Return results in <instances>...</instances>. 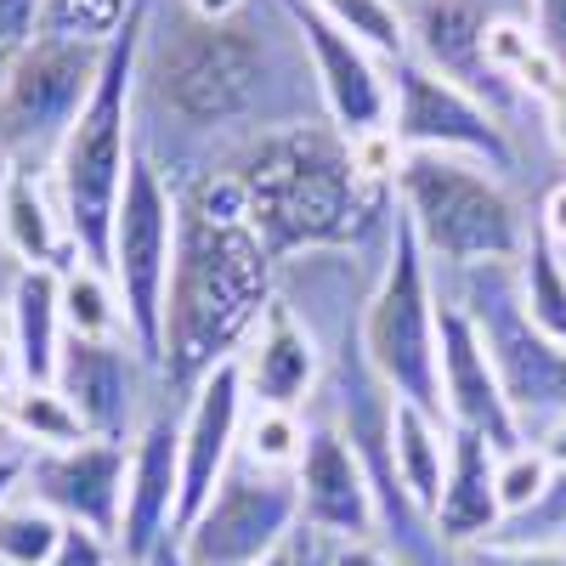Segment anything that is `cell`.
Masks as SVG:
<instances>
[{
	"label": "cell",
	"mask_w": 566,
	"mask_h": 566,
	"mask_svg": "<svg viewBox=\"0 0 566 566\" xmlns=\"http://www.w3.org/2000/svg\"><path fill=\"white\" fill-rule=\"evenodd\" d=\"M397 210L419 232L437 272L522 261L538 232V216L515 193V181L459 154H402Z\"/></svg>",
	"instance_id": "5b68a950"
},
{
	"label": "cell",
	"mask_w": 566,
	"mask_h": 566,
	"mask_svg": "<svg viewBox=\"0 0 566 566\" xmlns=\"http://www.w3.org/2000/svg\"><path fill=\"white\" fill-rule=\"evenodd\" d=\"M12 352L23 386H52L57 380V357L69 340L63 323V272L52 266H23L12 277Z\"/></svg>",
	"instance_id": "7402d4cb"
},
{
	"label": "cell",
	"mask_w": 566,
	"mask_h": 566,
	"mask_svg": "<svg viewBox=\"0 0 566 566\" xmlns=\"http://www.w3.org/2000/svg\"><path fill=\"white\" fill-rule=\"evenodd\" d=\"M187 12H193L199 23H232V18H244L255 0H181Z\"/></svg>",
	"instance_id": "74e56055"
},
{
	"label": "cell",
	"mask_w": 566,
	"mask_h": 566,
	"mask_svg": "<svg viewBox=\"0 0 566 566\" xmlns=\"http://www.w3.org/2000/svg\"><path fill=\"white\" fill-rule=\"evenodd\" d=\"M63 323L74 340H130V323H125V301L114 290L108 266H91L74 261L63 272Z\"/></svg>",
	"instance_id": "cb8c5ba5"
},
{
	"label": "cell",
	"mask_w": 566,
	"mask_h": 566,
	"mask_svg": "<svg viewBox=\"0 0 566 566\" xmlns=\"http://www.w3.org/2000/svg\"><path fill=\"white\" fill-rule=\"evenodd\" d=\"M437 346H442V413H448L453 431H476L499 453L522 448L527 437H522V424H515V413L504 402V386H499V374L488 363V346L476 335V323H470L464 306L448 301V295H442V335H437Z\"/></svg>",
	"instance_id": "ac0fdd59"
},
{
	"label": "cell",
	"mask_w": 566,
	"mask_h": 566,
	"mask_svg": "<svg viewBox=\"0 0 566 566\" xmlns=\"http://www.w3.org/2000/svg\"><path fill=\"white\" fill-rule=\"evenodd\" d=\"M142 29H148V0L130 7V23L108 45L103 80L91 91V103L69 125V136L52 154V187L69 221L74 255L91 266H108L114 250V221L119 199L136 165V69H142Z\"/></svg>",
	"instance_id": "277c9868"
},
{
	"label": "cell",
	"mask_w": 566,
	"mask_h": 566,
	"mask_svg": "<svg viewBox=\"0 0 566 566\" xmlns=\"http://www.w3.org/2000/svg\"><path fill=\"white\" fill-rule=\"evenodd\" d=\"M555 482V464L544 459L538 442H522L499 453V504H504V522H515V515H527Z\"/></svg>",
	"instance_id": "4dcf8cb0"
},
{
	"label": "cell",
	"mask_w": 566,
	"mask_h": 566,
	"mask_svg": "<svg viewBox=\"0 0 566 566\" xmlns=\"http://www.w3.org/2000/svg\"><path fill=\"white\" fill-rule=\"evenodd\" d=\"M23 476H29V448L12 442V437H0V504L23 488Z\"/></svg>",
	"instance_id": "8d00e7d4"
},
{
	"label": "cell",
	"mask_w": 566,
	"mask_h": 566,
	"mask_svg": "<svg viewBox=\"0 0 566 566\" xmlns=\"http://www.w3.org/2000/svg\"><path fill=\"white\" fill-rule=\"evenodd\" d=\"M328 119L312 57L277 0L232 23H199L181 0H148L136 69V125H170L187 159L170 187L216 170L239 142Z\"/></svg>",
	"instance_id": "6da1fadb"
},
{
	"label": "cell",
	"mask_w": 566,
	"mask_h": 566,
	"mask_svg": "<svg viewBox=\"0 0 566 566\" xmlns=\"http://www.w3.org/2000/svg\"><path fill=\"white\" fill-rule=\"evenodd\" d=\"M136 0H45L40 7V34H69L91 45H114L119 29L130 23Z\"/></svg>",
	"instance_id": "f546056e"
},
{
	"label": "cell",
	"mask_w": 566,
	"mask_h": 566,
	"mask_svg": "<svg viewBox=\"0 0 566 566\" xmlns=\"http://www.w3.org/2000/svg\"><path fill=\"white\" fill-rule=\"evenodd\" d=\"M538 448H544V459H549L555 470H566V413H560V419L549 424V431L538 437Z\"/></svg>",
	"instance_id": "b9f144b4"
},
{
	"label": "cell",
	"mask_w": 566,
	"mask_h": 566,
	"mask_svg": "<svg viewBox=\"0 0 566 566\" xmlns=\"http://www.w3.org/2000/svg\"><path fill=\"white\" fill-rule=\"evenodd\" d=\"M442 290H437V266L424 255L419 232L408 227V216L397 210L391 221V244L380 255V272H374V290L363 306V357L380 380L424 408L442 413Z\"/></svg>",
	"instance_id": "8992f818"
},
{
	"label": "cell",
	"mask_w": 566,
	"mask_h": 566,
	"mask_svg": "<svg viewBox=\"0 0 566 566\" xmlns=\"http://www.w3.org/2000/svg\"><path fill=\"white\" fill-rule=\"evenodd\" d=\"M544 136H549V148L566 159V91H560V97L544 108Z\"/></svg>",
	"instance_id": "60d3db41"
},
{
	"label": "cell",
	"mask_w": 566,
	"mask_h": 566,
	"mask_svg": "<svg viewBox=\"0 0 566 566\" xmlns=\"http://www.w3.org/2000/svg\"><path fill=\"white\" fill-rule=\"evenodd\" d=\"M464 566H566V544H476Z\"/></svg>",
	"instance_id": "d6a6232c"
},
{
	"label": "cell",
	"mask_w": 566,
	"mask_h": 566,
	"mask_svg": "<svg viewBox=\"0 0 566 566\" xmlns=\"http://www.w3.org/2000/svg\"><path fill=\"white\" fill-rule=\"evenodd\" d=\"M0 340H12V301L0 295Z\"/></svg>",
	"instance_id": "bcb514c9"
},
{
	"label": "cell",
	"mask_w": 566,
	"mask_h": 566,
	"mask_svg": "<svg viewBox=\"0 0 566 566\" xmlns=\"http://www.w3.org/2000/svg\"><path fill=\"white\" fill-rule=\"evenodd\" d=\"M255 566H290V549H283V555H272V560H255Z\"/></svg>",
	"instance_id": "7dc6e473"
},
{
	"label": "cell",
	"mask_w": 566,
	"mask_h": 566,
	"mask_svg": "<svg viewBox=\"0 0 566 566\" xmlns=\"http://www.w3.org/2000/svg\"><path fill=\"white\" fill-rule=\"evenodd\" d=\"M391 136L402 154H459L499 170L504 181L522 176V136L419 57L391 63Z\"/></svg>",
	"instance_id": "30bf717a"
},
{
	"label": "cell",
	"mask_w": 566,
	"mask_h": 566,
	"mask_svg": "<svg viewBox=\"0 0 566 566\" xmlns=\"http://www.w3.org/2000/svg\"><path fill=\"white\" fill-rule=\"evenodd\" d=\"M52 386L80 408L85 431L108 437V442H130L142 431V419L154 413V402L165 397L159 368L130 340H74L69 335Z\"/></svg>",
	"instance_id": "7c38bea8"
},
{
	"label": "cell",
	"mask_w": 566,
	"mask_h": 566,
	"mask_svg": "<svg viewBox=\"0 0 566 566\" xmlns=\"http://www.w3.org/2000/svg\"><path fill=\"white\" fill-rule=\"evenodd\" d=\"M176 266L165 295V363L159 386L187 402L210 368L232 363L277 295V261L250 221L239 181L205 170L176 187Z\"/></svg>",
	"instance_id": "7a4b0ae2"
},
{
	"label": "cell",
	"mask_w": 566,
	"mask_h": 566,
	"mask_svg": "<svg viewBox=\"0 0 566 566\" xmlns=\"http://www.w3.org/2000/svg\"><path fill=\"white\" fill-rule=\"evenodd\" d=\"M40 7H45V0H0V80H7L12 63L34 45V34H40Z\"/></svg>",
	"instance_id": "1f68e13d"
},
{
	"label": "cell",
	"mask_w": 566,
	"mask_h": 566,
	"mask_svg": "<svg viewBox=\"0 0 566 566\" xmlns=\"http://www.w3.org/2000/svg\"><path fill=\"white\" fill-rule=\"evenodd\" d=\"M442 295L464 306L488 346V363L504 386V402L522 424V437L538 442L549 424L566 413V346L549 340L522 306V277L515 261L470 266V272H442Z\"/></svg>",
	"instance_id": "52a82bcc"
},
{
	"label": "cell",
	"mask_w": 566,
	"mask_h": 566,
	"mask_svg": "<svg viewBox=\"0 0 566 566\" xmlns=\"http://www.w3.org/2000/svg\"><path fill=\"white\" fill-rule=\"evenodd\" d=\"M328 555H335V544H323L317 533H295V544H290V566H328Z\"/></svg>",
	"instance_id": "f35d334b"
},
{
	"label": "cell",
	"mask_w": 566,
	"mask_h": 566,
	"mask_svg": "<svg viewBox=\"0 0 566 566\" xmlns=\"http://www.w3.org/2000/svg\"><path fill=\"white\" fill-rule=\"evenodd\" d=\"M103 63H108V45L34 34V45L0 80V154L29 170H52L57 142L91 103Z\"/></svg>",
	"instance_id": "ba28073f"
},
{
	"label": "cell",
	"mask_w": 566,
	"mask_h": 566,
	"mask_svg": "<svg viewBox=\"0 0 566 566\" xmlns=\"http://www.w3.org/2000/svg\"><path fill=\"white\" fill-rule=\"evenodd\" d=\"M0 380H12V386H23V374H18V352H12V340H0Z\"/></svg>",
	"instance_id": "f6af8a7d"
},
{
	"label": "cell",
	"mask_w": 566,
	"mask_h": 566,
	"mask_svg": "<svg viewBox=\"0 0 566 566\" xmlns=\"http://www.w3.org/2000/svg\"><path fill=\"white\" fill-rule=\"evenodd\" d=\"M0 239H7L18 266L69 272L80 261L63 205H57V187H52V170H29V165L7 170V181H0Z\"/></svg>",
	"instance_id": "44dd1931"
},
{
	"label": "cell",
	"mask_w": 566,
	"mask_h": 566,
	"mask_svg": "<svg viewBox=\"0 0 566 566\" xmlns=\"http://www.w3.org/2000/svg\"><path fill=\"white\" fill-rule=\"evenodd\" d=\"M176 187L159 176L148 154H136L119 221H114V250H108V277L125 301L130 346L154 368L165 363V295H170V266H176Z\"/></svg>",
	"instance_id": "9c48e42d"
},
{
	"label": "cell",
	"mask_w": 566,
	"mask_h": 566,
	"mask_svg": "<svg viewBox=\"0 0 566 566\" xmlns=\"http://www.w3.org/2000/svg\"><path fill=\"white\" fill-rule=\"evenodd\" d=\"M301 533V488L283 470H261L250 459H232L216 499L193 515L176 544L187 566H255L295 544Z\"/></svg>",
	"instance_id": "8fae6325"
},
{
	"label": "cell",
	"mask_w": 566,
	"mask_h": 566,
	"mask_svg": "<svg viewBox=\"0 0 566 566\" xmlns=\"http://www.w3.org/2000/svg\"><path fill=\"white\" fill-rule=\"evenodd\" d=\"M560 544H566V538H560Z\"/></svg>",
	"instance_id": "f907efd6"
},
{
	"label": "cell",
	"mask_w": 566,
	"mask_h": 566,
	"mask_svg": "<svg viewBox=\"0 0 566 566\" xmlns=\"http://www.w3.org/2000/svg\"><path fill=\"white\" fill-rule=\"evenodd\" d=\"M391 459H397V482L408 488V499H413L424 515H431V510H437V499H442V488H448L453 424L397 397V419H391Z\"/></svg>",
	"instance_id": "603a6c76"
},
{
	"label": "cell",
	"mask_w": 566,
	"mask_h": 566,
	"mask_svg": "<svg viewBox=\"0 0 566 566\" xmlns=\"http://www.w3.org/2000/svg\"><path fill=\"white\" fill-rule=\"evenodd\" d=\"M538 232L566 255V181H555L549 193H544V205H538Z\"/></svg>",
	"instance_id": "d590c367"
},
{
	"label": "cell",
	"mask_w": 566,
	"mask_h": 566,
	"mask_svg": "<svg viewBox=\"0 0 566 566\" xmlns=\"http://www.w3.org/2000/svg\"><path fill=\"white\" fill-rule=\"evenodd\" d=\"M250 413V391L239 363L210 368L181 402V510H176V538L193 527V515L216 499L221 476L239 459V431Z\"/></svg>",
	"instance_id": "2e32d148"
},
{
	"label": "cell",
	"mask_w": 566,
	"mask_h": 566,
	"mask_svg": "<svg viewBox=\"0 0 566 566\" xmlns=\"http://www.w3.org/2000/svg\"><path fill=\"white\" fill-rule=\"evenodd\" d=\"M91 431L80 408L57 391V386H18V413H12V442H23L29 453H57V448H80Z\"/></svg>",
	"instance_id": "484cf974"
},
{
	"label": "cell",
	"mask_w": 566,
	"mask_h": 566,
	"mask_svg": "<svg viewBox=\"0 0 566 566\" xmlns=\"http://www.w3.org/2000/svg\"><path fill=\"white\" fill-rule=\"evenodd\" d=\"M23 488H29L45 510H57L69 527H85V533L119 544L125 488H130V442L85 437L80 448L29 453Z\"/></svg>",
	"instance_id": "5bb4252c"
},
{
	"label": "cell",
	"mask_w": 566,
	"mask_h": 566,
	"mask_svg": "<svg viewBox=\"0 0 566 566\" xmlns=\"http://www.w3.org/2000/svg\"><path fill=\"white\" fill-rule=\"evenodd\" d=\"M295 488H301V527L317 533L323 544L340 549V544L380 538V510H374V488L363 476V464L317 408L306 413V453L295 464Z\"/></svg>",
	"instance_id": "9a60e30c"
},
{
	"label": "cell",
	"mask_w": 566,
	"mask_h": 566,
	"mask_svg": "<svg viewBox=\"0 0 566 566\" xmlns=\"http://www.w3.org/2000/svg\"><path fill=\"white\" fill-rule=\"evenodd\" d=\"M12 413H18V386L0 380V437H12Z\"/></svg>",
	"instance_id": "7bdbcfd3"
},
{
	"label": "cell",
	"mask_w": 566,
	"mask_h": 566,
	"mask_svg": "<svg viewBox=\"0 0 566 566\" xmlns=\"http://www.w3.org/2000/svg\"><path fill=\"white\" fill-rule=\"evenodd\" d=\"M244 374L250 402H272V408H312L317 386H323V346L312 328L272 295L266 317L255 323V335L244 340V352L232 357Z\"/></svg>",
	"instance_id": "d6986e66"
},
{
	"label": "cell",
	"mask_w": 566,
	"mask_h": 566,
	"mask_svg": "<svg viewBox=\"0 0 566 566\" xmlns=\"http://www.w3.org/2000/svg\"><path fill=\"white\" fill-rule=\"evenodd\" d=\"M312 7L346 29L357 45H368L380 63H402L408 57V18H402V0H312Z\"/></svg>",
	"instance_id": "83f0119b"
},
{
	"label": "cell",
	"mask_w": 566,
	"mask_h": 566,
	"mask_svg": "<svg viewBox=\"0 0 566 566\" xmlns=\"http://www.w3.org/2000/svg\"><path fill=\"white\" fill-rule=\"evenodd\" d=\"M437 533L453 549H476L493 544L504 527V504H499V448L476 431H453V459H448V488L431 510Z\"/></svg>",
	"instance_id": "ffe728a7"
},
{
	"label": "cell",
	"mask_w": 566,
	"mask_h": 566,
	"mask_svg": "<svg viewBox=\"0 0 566 566\" xmlns=\"http://www.w3.org/2000/svg\"><path fill=\"white\" fill-rule=\"evenodd\" d=\"M277 7L295 23L306 57H312L328 125L352 142L368 130H386L391 125V63H380L368 45H357L346 29H335L312 0H277Z\"/></svg>",
	"instance_id": "4fadbf2b"
},
{
	"label": "cell",
	"mask_w": 566,
	"mask_h": 566,
	"mask_svg": "<svg viewBox=\"0 0 566 566\" xmlns=\"http://www.w3.org/2000/svg\"><path fill=\"white\" fill-rule=\"evenodd\" d=\"M301 453H306V413H301V408L250 402L244 431H239V459H250V464H261V470H283V476H295Z\"/></svg>",
	"instance_id": "4316f807"
},
{
	"label": "cell",
	"mask_w": 566,
	"mask_h": 566,
	"mask_svg": "<svg viewBox=\"0 0 566 566\" xmlns=\"http://www.w3.org/2000/svg\"><path fill=\"white\" fill-rule=\"evenodd\" d=\"M527 23L544 52L566 63V0H527Z\"/></svg>",
	"instance_id": "e575fe53"
},
{
	"label": "cell",
	"mask_w": 566,
	"mask_h": 566,
	"mask_svg": "<svg viewBox=\"0 0 566 566\" xmlns=\"http://www.w3.org/2000/svg\"><path fill=\"white\" fill-rule=\"evenodd\" d=\"M216 170L239 181L272 261H295L312 250H363L391 239L397 193L368 187L357 176L352 136H340L328 119L261 130L239 142Z\"/></svg>",
	"instance_id": "3957f363"
},
{
	"label": "cell",
	"mask_w": 566,
	"mask_h": 566,
	"mask_svg": "<svg viewBox=\"0 0 566 566\" xmlns=\"http://www.w3.org/2000/svg\"><path fill=\"white\" fill-rule=\"evenodd\" d=\"M515 277H522V306H527V317L544 328L549 340L566 346V261H560V250L544 239V232H533L527 255L515 261Z\"/></svg>",
	"instance_id": "f1b7e54d"
},
{
	"label": "cell",
	"mask_w": 566,
	"mask_h": 566,
	"mask_svg": "<svg viewBox=\"0 0 566 566\" xmlns=\"http://www.w3.org/2000/svg\"><path fill=\"white\" fill-rule=\"evenodd\" d=\"M7 170H12V159H7V154H0V181H7Z\"/></svg>",
	"instance_id": "681fc988"
},
{
	"label": "cell",
	"mask_w": 566,
	"mask_h": 566,
	"mask_svg": "<svg viewBox=\"0 0 566 566\" xmlns=\"http://www.w3.org/2000/svg\"><path fill=\"white\" fill-rule=\"evenodd\" d=\"M148 566H187V555H181V544H176V538H165V544L148 555Z\"/></svg>",
	"instance_id": "ee69618b"
},
{
	"label": "cell",
	"mask_w": 566,
	"mask_h": 566,
	"mask_svg": "<svg viewBox=\"0 0 566 566\" xmlns=\"http://www.w3.org/2000/svg\"><path fill=\"white\" fill-rule=\"evenodd\" d=\"M181 510V413L170 397L154 402L130 437V488H125V522H119V555L148 560L165 538H176Z\"/></svg>",
	"instance_id": "e0dca14e"
},
{
	"label": "cell",
	"mask_w": 566,
	"mask_h": 566,
	"mask_svg": "<svg viewBox=\"0 0 566 566\" xmlns=\"http://www.w3.org/2000/svg\"><path fill=\"white\" fill-rule=\"evenodd\" d=\"M114 544L108 538H97V533H85V527H69L63 533V544H57V555L45 560V566H114Z\"/></svg>",
	"instance_id": "836d02e7"
},
{
	"label": "cell",
	"mask_w": 566,
	"mask_h": 566,
	"mask_svg": "<svg viewBox=\"0 0 566 566\" xmlns=\"http://www.w3.org/2000/svg\"><path fill=\"white\" fill-rule=\"evenodd\" d=\"M69 522L57 510H45L29 488H18L0 504V566H45L57 555Z\"/></svg>",
	"instance_id": "d4e9b609"
},
{
	"label": "cell",
	"mask_w": 566,
	"mask_h": 566,
	"mask_svg": "<svg viewBox=\"0 0 566 566\" xmlns=\"http://www.w3.org/2000/svg\"><path fill=\"white\" fill-rule=\"evenodd\" d=\"M114 566H148V560H130V555H114Z\"/></svg>",
	"instance_id": "c3c4849f"
},
{
	"label": "cell",
	"mask_w": 566,
	"mask_h": 566,
	"mask_svg": "<svg viewBox=\"0 0 566 566\" xmlns=\"http://www.w3.org/2000/svg\"><path fill=\"white\" fill-rule=\"evenodd\" d=\"M328 566H397L380 544H340L335 555H328Z\"/></svg>",
	"instance_id": "ab89813d"
}]
</instances>
